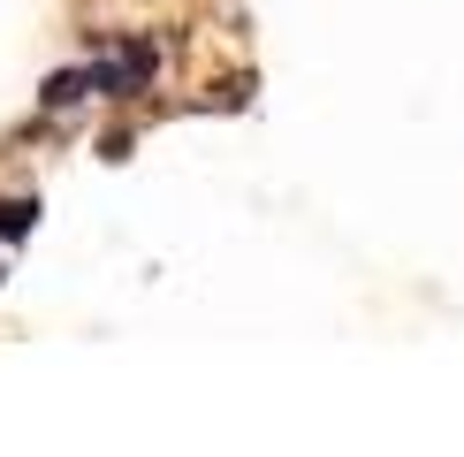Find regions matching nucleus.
<instances>
[{
    "label": "nucleus",
    "instance_id": "1",
    "mask_svg": "<svg viewBox=\"0 0 464 457\" xmlns=\"http://www.w3.org/2000/svg\"><path fill=\"white\" fill-rule=\"evenodd\" d=\"M152 69H160V46L152 38H130L122 53H100L92 62V92H107V100H130V92L152 84Z\"/></svg>",
    "mask_w": 464,
    "mask_h": 457
},
{
    "label": "nucleus",
    "instance_id": "2",
    "mask_svg": "<svg viewBox=\"0 0 464 457\" xmlns=\"http://www.w3.org/2000/svg\"><path fill=\"white\" fill-rule=\"evenodd\" d=\"M84 92H92V69H62V76H46V92H38V100H46L53 114H69Z\"/></svg>",
    "mask_w": 464,
    "mask_h": 457
},
{
    "label": "nucleus",
    "instance_id": "3",
    "mask_svg": "<svg viewBox=\"0 0 464 457\" xmlns=\"http://www.w3.org/2000/svg\"><path fill=\"white\" fill-rule=\"evenodd\" d=\"M31 221H38V199H0V237H31Z\"/></svg>",
    "mask_w": 464,
    "mask_h": 457
}]
</instances>
